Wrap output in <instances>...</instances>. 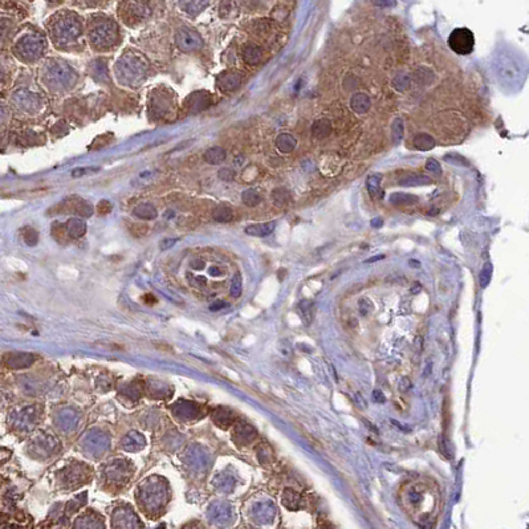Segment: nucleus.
Segmentation results:
<instances>
[{"instance_id": "40", "label": "nucleus", "mask_w": 529, "mask_h": 529, "mask_svg": "<svg viewBox=\"0 0 529 529\" xmlns=\"http://www.w3.org/2000/svg\"><path fill=\"white\" fill-rule=\"evenodd\" d=\"M358 309H359V313L362 314V316H368V314H369L373 309L372 301L365 297L361 298V300L358 301Z\"/></svg>"}, {"instance_id": "4", "label": "nucleus", "mask_w": 529, "mask_h": 529, "mask_svg": "<svg viewBox=\"0 0 529 529\" xmlns=\"http://www.w3.org/2000/svg\"><path fill=\"white\" fill-rule=\"evenodd\" d=\"M81 32H83V26L78 16L74 13H65L52 26V37L58 45L69 44L77 40Z\"/></svg>"}, {"instance_id": "30", "label": "nucleus", "mask_w": 529, "mask_h": 529, "mask_svg": "<svg viewBox=\"0 0 529 529\" xmlns=\"http://www.w3.org/2000/svg\"><path fill=\"white\" fill-rule=\"evenodd\" d=\"M404 124L401 118H395L392 124V138L394 144H399L403 139Z\"/></svg>"}, {"instance_id": "19", "label": "nucleus", "mask_w": 529, "mask_h": 529, "mask_svg": "<svg viewBox=\"0 0 529 529\" xmlns=\"http://www.w3.org/2000/svg\"><path fill=\"white\" fill-rule=\"evenodd\" d=\"M296 145H297L296 138L289 133H282L276 138V146L281 153H292L295 150Z\"/></svg>"}, {"instance_id": "33", "label": "nucleus", "mask_w": 529, "mask_h": 529, "mask_svg": "<svg viewBox=\"0 0 529 529\" xmlns=\"http://www.w3.org/2000/svg\"><path fill=\"white\" fill-rule=\"evenodd\" d=\"M23 239L28 246H35L39 241V232L32 227L23 228Z\"/></svg>"}, {"instance_id": "2", "label": "nucleus", "mask_w": 529, "mask_h": 529, "mask_svg": "<svg viewBox=\"0 0 529 529\" xmlns=\"http://www.w3.org/2000/svg\"><path fill=\"white\" fill-rule=\"evenodd\" d=\"M148 72V63L137 52H126L117 61L116 76L124 85H139Z\"/></svg>"}, {"instance_id": "12", "label": "nucleus", "mask_w": 529, "mask_h": 529, "mask_svg": "<svg viewBox=\"0 0 529 529\" xmlns=\"http://www.w3.org/2000/svg\"><path fill=\"white\" fill-rule=\"evenodd\" d=\"M241 56H243V60L250 65H256L259 64L261 58H263V49L261 47H259L257 44H254V43H248L243 47V52H241Z\"/></svg>"}, {"instance_id": "23", "label": "nucleus", "mask_w": 529, "mask_h": 529, "mask_svg": "<svg viewBox=\"0 0 529 529\" xmlns=\"http://www.w3.org/2000/svg\"><path fill=\"white\" fill-rule=\"evenodd\" d=\"M389 202L394 206H410L418 203V196L408 193H393L389 196Z\"/></svg>"}, {"instance_id": "24", "label": "nucleus", "mask_w": 529, "mask_h": 529, "mask_svg": "<svg viewBox=\"0 0 529 529\" xmlns=\"http://www.w3.org/2000/svg\"><path fill=\"white\" fill-rule=\"evenodd\" d=\"M179 6L182 7V10L190 15V16H198L199 13L205 10L206 7H209V2H200V0H196V2H180Z\"/></svg>"}, {"instance_id": "51", "label": "nucleus", "mask_w": 529, "mask_h": 529, "mask_svg": "<svg viewBox=\"0 0 529 529\" xmlns=\"http://www.w3.org/2000/svg\"><path fill=\"white\" fill-rule=\"evenodd\" d=\"M390 422H392V424H395V427H398L399 430H402V431H410V429H408V427H403L401 423H398V422L395 419H392V420H390Z\"/></svg>"}, {"instance_id": "9", "label": "nucleus", "mask_w": 529, "mask_h": 529, "mask_svg": "<svg viewBox=\"0 0 529 529\" xmlns=\"http://www.w3.org/2000/svg\"><path fill=\"white\" fill-rule=\"evenodd\" d=\"M210 105H211V94L206 90L194 92L185 99V108L191 114L202 112V110L207 109Z\"/></svg>"}, {"instance_id": "49", "label": "nucleus", "mask_w": 529, "mask_h": 529, "mask_svg": "<svg viewBox=\"0 0 529 529\" xmlns=\"http://www.w3.org/2000/svg\"><path fill=\"white\" fill-rule=\"evenodd\" d=\"M175 243H176V239H166V240L162 241V250L171 247V246H174Z\"/></svg>"}, {"instance_id": "46", "label": "nucleus", "mask_w": 529, "mask_h": 529, "mask_svg": "<svg viewBox=\"0 0 529 529\" xmlns=\"http://www.w3.org/2000/svg\"><path fill=\"white\" fill-rule=\"evenodd\" d=\"M354 402H356L358 408H361V409L368 408V403H366V401L363 399V397L359 394V393H356V394H354Z\"/></svg>"}, {"instance_id": "36", "label": "nucleus", "mask_w": 529, "mask_h": 529, "mask_svg": "<svg viewBox=\"0 0 529 529\" xmlns=\"http://www.w3.org/2000/svg\"><path fill=\"white\" fill-rule=\"evenodd\" d=\"M241 288H243L241 275L237 272V273H235V276L232 277L231 288H230V293H231L232 297H239V296L241 295Z\"/></svg>"}, {"instance_id": "31", "label": "nucleus", "mask_w": 529, "mask_h": 529, "mask_svg": "<svg viewBox=\"0 0 529 529\" xmlns=\"http://www.w3.org/2000/svg\"><path fill=\"white\" fill-rule=\"evenodd\" d=\"M272 200L276 206L282 207L291 200V194L286 189H276L272 191Z\"/></svg>"}, {"instance_id": "34", "label": "nucleus", "mask_w": 529, "mask_h": 529, "mask_svg": "<svg viewBox=\"0 0 529 529\" xmlns=\"http://www.w3.org/2000/svg\"><path fill=\"white\" fill-rule=\"evenodd\" d=\"M491 277H492V266L487 263L483 267V270L480 271V275H479V282H480L481 288H487L488 284L491 282Z\"/></svg>"}, {"instance_id": "1", "label": "nucleus", "mask_w": 529, "mask_h": 529, "mask_svg": "<svg viewBox=\"0 0 529 529\" xmlns=\"http://www.w3.org/2000/svg\"><path fill=\"white\" fill-rule=\"evenodd\" d=\"M497 80L507 87H519L524 81V68L513 52L497 51L494 60Z\"/></svg>"}, {"instance_id": "17", "label": "nucleus", "mask_w": 529, "mask_h": 529, "mask_svg": "<svg viewBox=\"0 0 529 529\" xmlns=\"http://www.w3.org/2000/svg\"><path fill=\"white\" fill-rule=\"evenodd\" d=\"M381 180L382 175L381 174H372V175L368 176V180H366V187H368V191H369V195L374 199H382L383 198V191L381 189Z\"/></svg>"}, {"instance_id": "42", "label": "nucleus", "mask_w": 529, "mask_h": 529, "mask_svg": "<svg viewBox=\"0 0 529 529\" xmlns=\"http://www.w3.org/2000/svg\"><path fill=\"white\" fill-rule=\"evenodd\" d=\"M218 175L221 180H225V182H230V180H232L235 178V171L232 170V169H227V167H225V169H221V170L219 171Z\"/></svg>"}, {"instance_id": "26", "label": "nucleus", "mask_w": 529, "mask_h": 529, "mask_svg": "<svg viewBox=\"0 0 529 529\" xmlns=\"http://www.w3.org/2000/svg\"><path fill=\"white\" fill-rule=\"evenodd\" d=\"M331 133V122L328 119H318L312 126V135L317 139L327 138Z\"/></svg>"}, {"instance_id": "8", "label": "nucleus", "mask_w": 529, "mask_h": 529, "mask_svg": "<svg viewBox=\"0 0 529 529\" xmlns=\"http://www.w3.org/2000/svg\"><path fill=\"white\" fill-rule=\"evenodd\" d=\"M17 52L26 60H36L44 53V40L37 35L26 36L17 44Z\"/></svg>"}, {"instance_id": "48", "label": "nucleus", "mask_w": 529, "mask_h": 529, "mask_svg": "<svg viewBox=\"0 0 529 529\" xmlns=\"http://www.w3.org/2000/svg\"><path fill=\"white\" fill-rule=\"evenodd\" d=\"M373 4L379 7H394L397 2H373Z\"/></svg>"}, {"instance_id": "15", "label": "nucleus", "mask_w": 529, "mask_h": 529, "mask_svg": "<svg viewBox=\"0 0 529 529\" xmlns=\"http://www.w3.org/2000/svg\"><path fill=\"white\" fill-rule=\"evenodd\" d=\"M370 98L365 93H356L353 94L350 98V108L358 114H365L370 109Z\"/></svg>"}, {"instance_id": "50", "label": "nucleus", "mask_w": 529, "mask_h": 529, "mask_svg": "<svg viewBox=\"0 0 529 529\" xmlns=\"http://www.w3.org/2000/svg\"><path fill=\"white\" fill-rule=\"evenodd\" d=\"M382 225H383V220H382L381 218H375L372 220V227L379 228V227H382Z\"/></svg>"}, {"instance_id": "45", "label": "nucleus", "mask_w": 529, "mask_h": 529, "mask_svg": "<svg viewBox=\"0 0 529 529\" xmlns=\"http://www.w3.org/2000/svg\"><path fill=\"white\" fill-rule=\"evenodd\" d=\"M410 389H411V381L408 378V377H403V378L401 379V382H399V390H401L402 393H406V392H409Z\"/></svg>"}, {"instance_id": "47", "label": "nucleus", "mask_w": 529, "mask_h": 529, "mask_svg": "<svg viewBox=\"0 0 529 529\" xmlns=\"http://www.w3.org/2000/svg\"><path fill=\"white\" fill-rule=\"evenodd\" d=\"M439 447H440V451L443 452V455H446L447 458H451V454L449 452V449H447V444L444 442H443V438H440L439 439Z\"/></svg>"}, {"instance_id": "37", "label": "nucleus", "mask_w": 529, "mask_h": 529, "mask_svg": "<svg viewBox=\"0 0 529 529\" xmlns=\"http://www.w3.org/2000/svg\"><path fill=\"white\" fill-rule=\"evenodd\" d=\"M444 160H446V162H449V164H451V165H455V166L467 167L470 165L469 160L465 159V158H463L462 155L455 154V153H450V154L444 155Z\"/></svg>"}, {"instance_id": "52", "label": "nucleus", "mask_w": 529, "mask_h": 529, "mask_svg": "<svg viewBox=\"0 0 529 529\" xmlns=\"http://www.w3.org/2000/svg\"><path fill=\"white\" fill-rule=\"evenodd\" d=\"M363 423H365L366 426H368V429H369V430L374 431L375 434H378V429H377V427H374V424H372V423H370V422H368V420H366V419H363Z\"/></svg>"}, {"instance_id": "16", "label": "nucleus", "mask_w": 529, "mask_h": 529, "mask_svg": "<svg viewBox=\"0 0 529 529\" xmlns=\"http://www.w3.org/2000/svg\"><path fill=\"white\" fill-rule=\"evenodd\" d=\"M65 228H67V232L69 235V237L72 239H80L81 236H84V234L87 232V225L85 221H83L81 219L77 218H72L67 221L65 225Z\"/></svg>"}, {"instance_id": "6", "label": "nucleus", "mask_w": 529, "mask_h": 529, "mask_svg": "<svg viewBox=\"0 0 529 529\" xmlns=\"http://www.w3.org/2000/svg\"><path fill=\"white\" fill-rule=\"evenodd\" d=\"M449 47L456 55H470L475 47V36L471 29L465 27L454 29L449 36Z\"/></svg>"}, {"instance_id": "20", "label": "nucleus", "mask_w": 529, "mask_h": 529, "mask_svg": "<svg viewBox=\"0 0 529 529\" xmlns=\"http://www.w3.org/2000/svg\"><path fill=\"white\" fill-rule=\"evenodd\" d=\"M414 148L420 151H429L435 146V139L430 134L426 133H418L413 138Z\"/></svg>"}, {"instance_id": "43", "label": "nucleus", "mask_w": 529, "mask_h": 529, "mask_svg": "<svg viewBox=\"0 0 529 529\" xmlns=\"http://www.w3.org/2000/svg\"><path fill=\"white\" fill-rule=\"evenodd\" d=\"M112 209H113V206L109 200H101V202L97 205V210H98V212L101 214V215L109 214V212L112 211Z\"/></svg>"}, {"instance_id": "57", "label": "nucleus", "mask_w": 529, "mask_h": 529, "mask_svg": "<svg viewBox=\"0 0 529 529\" xmlns=\"http://www.w3.org/2000/svg\"><path fill=\"white\" fill-rule=\"evenodd\" d=\"M318 529H332V528H331V526H327V525H322V526H320V528H318Z\"/></svg>"}, {"instance_id": "18", "label": "nucleus", "mask_w": 529, "mask_h": 529, "mask_svg": "<svg viewBox=\"0 0 529 529\" xmlns=\"http://www.w3.org/2000/svg\"><path fill=\"white\" fill-rule=\"evenodd\" d=\"M431 182H433L431 178H429L427 175H423V174H409V175L403 176V178L399 180V185L404 187H415L430 185Z\"/></svg>"}, {"instance_id": "53", "label": "nucleus", "mask_w": 529, "mask_h": 529, "mask_svg": "<svg viewBox=\"0 0 529 529\" xmlns=\"http://www.w3.org/2000/svg\"><path fill=\"white\" fill-rule=\"evenodd\" d=\"M382 259H385V256L383 255H378V256H374V257H370V259L366 260V263H375V261H378V260H382Z\"/></svg>"}, {"instance_id": "14", "label": "nucleus", "mask_w": 529, "mask_h": 529, "mask_svg": "<svg viewBox=\"0 0 529 529\" xmlns=\"http://www.w3.org/2000/svg\"><path fill=\"white\" fill-rule=\"evenodd\" d=\"M276 227V221H270V223H263V225H251L246 227V234L250 235V236H256V237H264L268 236L273 232Z\"/></svg>"}, {"instance_id": "7", "label": "nucleus", "mask_w": 529, "mask_h": 529, "mask_svg": "<svg viewBox=\"0 0 529 529\" xmlns=\"http://www.w3.org/2000/svg\"><path fill=\"white\" fill-rule=\"evenodd\" d=\"M175 40L180 51L186 52V53L199 51L203 47L202 36L199 35L198 31H195L194 28H190V27L180 28L176 32Z\"/></svg>"}, {"instance_id": "13", "label": "nucleus", "mask_w": 529, "mask_h": 529, "mask_svg": "<svg viewBox=\"0 0 529 529\" xmlns=\"http://www.w3.org/2000/svg\"><path fill=\"white\" fill-rule=\"evenodd\" d=\"M16 94V98L17 101H19L20 106H22L24 110H27V112H36V110L40 108L39 97L31 93V92L23 90V92H19V93Z\"/></svg>"}, {"instance_id": "54", "label": "nucleus", "mask_w": 529, "mask_h": 529, "mask_svg": "<svg viewBox=\"0 0 529 529\" xmlns=\"http://www.w3.org/2000/svg\"><path fill=\"white\" fill-rule=\"evenodd\" d=\"M225 305H226V304H225V302H223V301H220V302H216V304L211 305V311H218V309L223 308V307H225Z\"/></svg>"}, {"instance_id": "10", "label": "nucleus", "mask_w": 529, "mask_h": 529, "mask_svg": "<svg viewBox=\"0 0 529 529\" xmlns=\"http://www.w3.org/2000/svg\"><path fill=\"white\" fill-rule=\"evenodd\" d=\"M243 74L239 71H226L216 78L218 87L221 92H234L241 85Z\"/></svg>"}, {"instance_id": "11", "label": "nucleus", "mask_w": 529, "mask_h": 529, "mask_svg": "<svg viewBox=\"0 0 529 529\" xmlns=\"http://www.w3.org/2000/svg\"><path fill=\"white\" fill-rule=\"evenodd\" d=\"M35 357L27 353H10L4 357V363L12 369H23L27 366L32 365Z\"/></svg>"}, {"instance_id": "35", "label": "nucleus", "mask_w": 529, "mask_h": 529, "mask_svg": "<svg viewBox=\"0 0 529 529\" xmlns=\"http://www.w3.org/2000/svg\"><path fill=\"white\" fill-rule=\"evenodd\" d=\"M210 517H211L212 521H215L216 524L225 523L226 520L228 519V511L221 507L212 508L211 512H210Z\"/></svg>"}, {"instance_id": "21", "label": "nucleus", "mask_w": 529, "mask_h": 529, "mask_svg": "<svg viewBox=\"0 0 529 529\" xmlns=\"http://www.w3.org/2000/svg\"><path fill=\"white\" fill-rule=\"evenodd\" d=\"M137 218L142 219V220H153V219L157 218V210L153 205L150 203H142V205H138L137 207L133 211Z\"/></svg>"}, {"instance_id": "29", "label": "nucleus", "mask_w": 529, "mask_h": 529, "mask_svg": "<svg viewBox=\"0 0 529 529\" xmlns=\"http://www.w3.org/2000/svg\"><path fill=\"white\" fill-rule=\"evenodd\" d=\"M241 200H243L244 205H247L248 207H255V206L259 205L261 202V196L257 193L256 190L254 189H248L246 191H243L241 194Z\"/></svg>"}, {"instance_id": "44", "label": "nucleus", "mask_w": 529, "mask_h": 529, "mask_svg": "<svg viewBox=\"0 0 529 529\" xmlns=\"http://www.w3.org/2000/svg\"><path fill=\"white\" fill-rule=\"evenodd\" d=\"M373 401L375 402V403H385L386 402V397L383 395V393L381 392V390H374L373 392Z\"/></svg>"}, {"instance_id": "3", "label": "nucleus", "mask_w": 529, "mask_h": 529, "mask_svg": "<svg viewBox=\"0 0 529 529\" xmlns=\"http://www.w3.org/2000/svg\"><path fill=\"white\" fill-rule=\"evenodd\" d=\"M44 78L51 89L61 90L73 87L77 81V74L64 61L52 60L45 67Z\"/></svg>"}, {"instance_id": "38", "label": "nucleus", "mask_w": 529, "mask_h": 529, "mask_svg": "<svg viewBox=\"0 0 529 529\" xmlns=\"http://www.w3.org/2000/svg\"><path fill=\"white\" fill-rule=\"evenodd\" d=\"M74 212H77L78 215L84 216V218H88L93 214V207L85 200H80L78 205L74 207Z\"/></svg>"}, {"instance_id": "55", "label": "nucleus", "mask_w": 529, "mask_h": 529, "mask_svg": "<svg viewBox=\"0 0 529 529\" xmlns=\"http://www.w3.org/2000/svg\"><path fill=\"white\" fill-rule=\"evenodd\" d=\"M210 273H211L212 276L220 275V270H219V267H211V268H210Z\"/></svg>"}, {"instance_id": "39", "label": "nucleus", "mask_w": 529, "mask_h": 529, "mask_svg": "<svg viewBox=\"0 0 529 529\" xmlns=\"http://www.w3.org/2000/svg\"><path fill=\"white\" fill-rule=\"evenodd\" d=\"M426 169L430 171V173L435 174V175H440V174H442V166H440L439 162L436 159H434V158H429V159H427Z\"/></svg>"}, {"instance_id": "28", "label": "nucleus", "mask_w": 529, "mask_h": 529, "mask_svg": "<svg viewBox=\"0 0 529 529\" xmlns=\"http://www.w3.org/2000/svg\"><path fill=\"white\" fill-rule=\"evenodd\" d=\"M212 218H214V220L219 221V223H230L232 218H234V212H232L231 207L221 205L216 207L215 211L212 212Z\"/></svg>"}, {"instance_id": "22", "label": "nucleus", "mask_w": 529, "mask_h": 529, "mask_svg": "<svg viewBox=\"0 0 529 529\" xmlns=\"http://www.w3.org/2000/svg\"><path fill=\"white\" fill-rule=\"evenodd\" d=\"M298 312H300V316L302 318V322L305 325H311L312 321L314 320V314H316V305L312 301L305 300L298 305Z\"/></svg>"}, {"instance_id": "27", "label": "nucleus", "mask_w": 529, "mask_h": 529, "mask_svg": "<svg viewBox=\"0 0 529 529\" xmlns=\"http://www.w3.org/2000/svg\"><path fill=\"white\" fill-rule=\"evenodd\" d=\"M226 159V150L223 148H211L205 153V160L210 165H219Z\"/></svg>"}, {"instance_id": "41", "label": "nucleus", "mask_w": 529, "mask_h": 529, "mask_svg": "<svg viewBox=\"0 0 529 529\" xmlns=\"http://www.w3.org/2000/svg\"><path fill=\"white\" fill-rule=\"evenodd\" d=\"M99 167H77L72 171V176L73 178H80V176L85 175V174L94 173V171H98Z\"/></svg>"}, {"instance_id": "56", "label": "nucleus", "mask_w": 529, "mask_h": 529, "mask_svg": "<svg viewBox=\"0 0 529 529\" xmlns=\"http://www.w3.org/2000/svg\"><path fill=\"white\" fill-rule=\"evenodd\" d=\"M409 264H410L411 267H415V268H419V267H420L419 261H417V260H410V261H409Z\"/></svg>"}, {"instance_id": "32", "label": "nucleus", "mask_w": 529, "mask_h": 529, "mask_svg": "<svg viewBox=\"0 0 529 529\" xmlns=\"http://www.w3.org/2000/svg\"><path fill=\"white\" fill-rule=\"evenodd\" d=\"M409 84H410V77H409L408 73H398L395 74V77L393 78V87L398 90V92H403L409 88Z\"/></svg>"}, {"instance_id": "25", "label": "nucleus", "mask_w": 529, "mask_h": 529, "mask_svg": "<svg viewBox=\"0 0 529 529\" xmlns=\"http://www.w3.org/2000/svg\"><path fill=\"white\" fill-rule=\"evenodd\" d=\"M129 10L132 12V15L134 17H138V19H146V17L150 16L151 10L149 7V3H145V2H133V3H128Z\"/></svg>"}, {"instance_id": "5", "label": "nucleus", "mask_w": 529, "mask_h": 529, "mask_svg": "<svg viewBox=\"0 0 529 529\" xmlns=\"http://www.w3.org/2000/svg\"><path fill=\"white\" fill-rule=\"evenodd\" d=\"M90 42L98 49L110 48L118 42V26L113 20H104L90 31Z\"/></svg>"}]
</instances>
